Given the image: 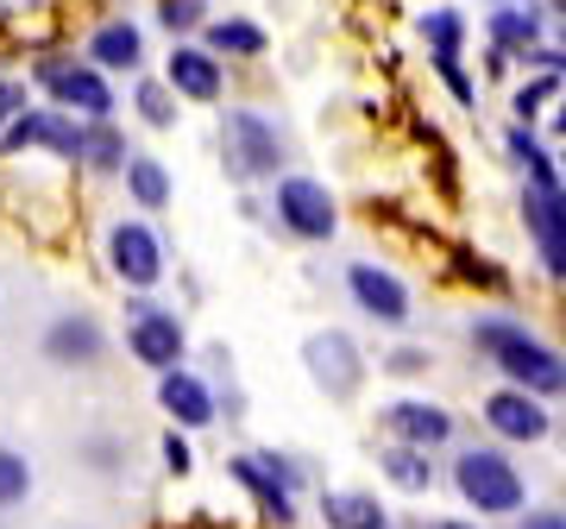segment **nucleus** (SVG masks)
<instances>
[{
  "instance_id": "nucleus-1",
  "label": "nucleus",
  "mask_w": 566,
  "mask_h": 529,
  "mask_svg": "<svg viewBox=\"0 0 566 529\" xmlns=\"http://www.w3.org/2000/svg\"><path fill=\"white\" fill-rule=\"evenodd\" d=\"M510 158H523V170H528V189H523L528 240H535V252H542L547 278L566 284V184H560V170H554V158L542 152V139H535L528 126L510 133Z\"/></svg>"
},
{
  "instance_id": "nucleus-2",
  "label": "nucleus",
  "mask_w": 566,
  "mask_h": 529,
  "mask_svg": "<svg viewBox=\"0 0 566 529\" xmlns=\"http://www.w3.org/2000/svg\"><path fill=\"white\" fill-rule=\"evenodd\" d=\"M472 341H479V353H485V360H497V366H504V378L516 391H528V397H560V391H566V360L547 341H535L528 328L485 315V322L472 328Z\"/></svg>"
},
{
  "instance_id": "nucleus-3",
  "label": "nucleus",
  "mask_w": 566,
  "mask_h": 529,
  "mask_svg": "<svg viewBox=\"0 0 566 529\" xmlns=\"http://www.w3.org/2000/svg\"><path fill=\"white\" fill-rule=\"evenodd\" d=\"M453 491H460L472 510H485V517L523 510V473L510 467L497 448H465L460 460H453Z\"/></svg>"
},
{
  "instance_id": "nucleus-4",
  "label": "nucleus",
  "mask_w": 566,
  "mask_h": 529,
  "mask_svg": "<svg viewBox=\"0 0 566 529\" xmlns=\"http://www.w3.org/2000/svg\"><path fill=\"white\" fill-rule=\"evenodd\" d=\"M221 152H227V177H240V184L277 177V164H283L277 126L264 121V114H252V107H233L221 121Z\"/></svg>"
},
{
  "instance_id": "nucleus-5",
  "label": "nucleus",
  "mask_w": 566,
  "mask_h": 529,
  "mask_svg": "<svg viewBox=\"0 0 566 529\" xmlns=\"http://www.w3.org/2000/svg\"><path fill=\"white\" fill-rule=\"evenodd\" d=\"M126 353L151 372H177L189 353V334L170 309H158L151 297H126Z\"/></svg>"
},
{
  "instance_id": "nucleus-6",
  "label": "nucleus",
  "mask_w": 566,
  "mask_h": 529,
  "mask_svg": "<svg viewBox=\"0 0 566 529\" xmlns=\"http://www.w3.org/2000/svg\"><path fill=\"white\" fill-rule=\"evenodd\" d=\"M32 76H39V89L51 95V102H57V107H76L82 121H107V114H114V89H107V76L95 70V63L44 58Z\"/></svg>"
},
{
  "instance_id": "nucleus-7",
  "label": "nucleus",
  "mask_w": 566,
  "mask_h": 529,
  "mask_svg": "<svg viewBox=\"0 0 566 529\" xmlns=\"http://www.w3.org/2000/svg\"><path fill=\"white\" fill-rule=\"evenodd\" d=\"M107 264L126 290H151L164 278V240L145 221H114L107 227Z\"/></svg>"
},
{
  "instance_id": "nucleus-8",
  "label": "nucleus",
  "mask_w": 566,
  "mask_h": 529,
  "mask_svg": "<svg viewBox=\"0 0 566 529\" xmlns=\"http://www.w3.org/2000/svg\"><path fill=\"white\" fill-rule=\"evenodd\" d=\"M277 221L290 227L296 240H334L340 215H334V196H327L315 177H283L277 184Z\"/></svg>"
},
{
  "instance_id": "nucleus-9",
  "label": "nucleus",
  "mask_w": 566,
  "mask_h": 529,
  "mask_svg": "<svg viewBox=\"0 0 566 529\" xmlns=\"http://www.w3.org/2000/svg\"><path fill=\"white\" fill-rule=\"evenodd\" d=\"M0 145H7V152L44 145V152H57V158H82V126L70 121V114H57V107H20V114L7 121V133H0Z\"/></svg>"
},
{
  "instance_id": "nucleus-10",
  "label": "nucleus",
  "mask_w": 566,
  "mask_h": 529,
  "mask_svg": "<svg viewBox=\"0 0 566 529\" xmlns=\"http://www.w3.org/2000/svg\"><path fill=\"white\" fill-rule=\"evenodd\" d=\"M227 473H233V479H240V486L252 491L277 523H296V498H290L296 473H290V460H277V454H240Z\"/></svg>"
},
{
  "instance_id": "nucleus-11",
  "label": "nucleus",
  "mask_w": 566,
  "mask_h": 529,
  "mask_svg": "<svg viewBox=\"0 0 566 529\" xmlns=\"http://www.w3.org/2000/svg\"><path fill=\"white\" fill-rule=\"evenodd\" d=\"M346 290H353V303L371 315V322H385V328H403L409 322V290L397 271H385V264H353L346 271Z\"/></svg>"
},
{
  "instance_id": "nucleus-12",
  "label": "nucleus",
  "mask_w": 566,
  "mask_h": 529,
  "mask_svg": "<svg viewBox=\"0 0 566 529\" xmlns=\"http://www.w3.org/2000/svg\"><path fill=\"white\" fill-rule=\"evenodd\" d=\"M303 360H308V372H315V385L334 391V397H353V391H359V378H365L359 346L346 341L340 328H327V334H308Z\"/></svg>"
},
{
  "instance_id": "nucleus-13",
  "label": "nucleus",
  "mask_w": 566,
  "mask_h": 529,
  "mask_svg": "<svg viewBox=\"0 0 566 529\" xmlns=\"http://www.w3.org/2000/svg\"><path fill=\"white\" fill-rule=\"evenodd\" d=\"M385 428L397 435V448H416V454H434L441 442H453V416L441 404H422V397L385 404Z\"/></svg>"
},
{
  "instance_id": "nucleus-14",
  "label": "nucleus",
  "mask_w": 566,
  "mask_h": 529,
  "mask_svg": "<svg viewBox=\"0 0 566 529\" xmlns=\"http://www.w3.org/2000/svg\"><path fill=\"white\" fill-rule=\"evenodd\" d=\"M107 353V334L95 315H82V309H70V315H57V322L44 328V360L51 366H95Z\"/></svg>"
},
{
  "instance_id": "nucleus-15",
  "label": "nucleus",
  "mask_w": 566,
  "mask_h": 529,
  "mask_svg": "<svg viewBox=\"0 0 566 529\" xmlns=\"http://www.w3.org/2000/svg\"><path fill=\"white\" fill-rule=\"evenodd\" d=\"M158 404H164V416H170V428H182V435H189V428H208L214 423V391L202 385V378H196V372H158Z\"/></svg>"
},
{
  "instance_id": "nucleus-16",
  "label": "nucleus",
  "mask_w": 566,
  "mask_h": 529,
  "mask_svg": "<svg viewBox=\"0 0 566 529\" xmlns=\"http://www.w3.org/2000/svg\"><path fill=\"white\" fill-rule=\"evenodd\" d=\"M485 423L497 428L504 442H542L547 428H554V423H547V404H542V397H528V391H516V385H510V391H491V397H485Z\"/></svg>"
},
{
  "instance_id": "nucleus-17",
  "label": "nucleus",
  "mask_w": 566,
  "mask_h": 529,
  "mask_svg": "<svg viewBox=\"0 0 566 529\" xmlns=\"http://www.w3.org/2000/svg\"><path fill=\"white\" fill-rule=\"evenodd\" d=\"M164 89L189 95V102H214L221 95V58H208L202 44H177L164 63Z\"/></svg>"
},
{
  "instance_id": "nucleus-18",
  "label": "nucleus",
  "mask_w": 566,
  "mask_h": 529,
  "mask_svg": "<svg viewBox=\"0 0 566 529\" xmlns=\"http://www.w3.org/2000/svg\"><path fill=\"white\" fill-rule=\"evenodd\" d=\"M139 58H145L139 25L133 20H107V25H95V39H88V58L82 63H95V70H139Z\"/></svg>"
},
{
  "instance_id": "nucleus-19",
  "label": "nucleus",
  "mask_w": 566,
  "mask_h": 529,
  "mask_svg": "<svg viewBox=\"0 0 566 529\" xmlns=\"http://www.w3.org/2000/svg\"><path fill=\"white\" fill-rule=\"evenodd\" d=\"M491 44H497V58H504V51H535V44H542V7L504 0V7L491 13Z\"/></svg>"
},
{
  "instance_id": "nucleus-20",
  "label": "nucleus",
  "mask_w": 566,
  "mask_h": 529,
  "mask_svg": "<svg viewBox=\"0 0 566 529\" xmlns=\"http://www.w3.org/2000/svg\"><path fill=\"white\" fill-rule=\"evenodd\" d=\"M327 529H385V505L371 491H322Z\"/></svg>"
},
{
  "instance_id": "nucleus-21",
  "label": "nucleus",
  "mask_w": 566,
  "mask_h": 529,
  "mask_svg": "<svg viewBox=\"0 0 566 529\" xmlns=\"http://www.w3.org/2000/svg\"><path fill=\"white\" fill-rule=\"evenodd\" d=\"M264 25L259 20H208V58H259Z\"/></svg>"
},
{
  "instance_id": "nucleus-22",
  "label": "nucleus",
  "mask_w": 566,
  "mask_h": 529,
  "mask_svg": "<svg viewBox=\"0 0 566 529\" xmlns=\"http://www.w3.org/2000/svg\"><path fill=\"white\" fill-rule=\"evenodd\" d=\"M126 189L139 208H164L170 203V170L158 158H126Z\"/></svg>"
},
{
  "instance_id": "nucleus-23",
  "label": "nucleus",
  "mask_w": 566,
  "mask_h": 529,
  "mask_svg": "<svg viewBox=\"0 0 566 529\" xmlns=\"http://www.w3.org/2000/svg\"><path fill=\"white\" fill-rule=\"evenodd\" d=\"M82 158L95 164V170H126L133 152H126V139L107 121H88V126H82Z\"/></svg>"
},
{
  "instance_id": "nucleus-24",
  "label": "nucleus",
  "mask_w": 566,
  "mask_h": 529,
  "mask_svg": "<svg viewBox=\"0 0 566 529\" xmlns=\"http://www.w3.org/2000/svg\"><path fill=\"white\" fill-rule=\"evenodd\" d=\"M32 498V460L20 448H0V510H13Z\"/></svg>"
},
{
  "instance_id": "nucleus-25",
  "label": "nucleus",
  "mask_w": 566,
  "mask_h": 529,
  "mask_svg": "<svg viewBox=\"0 0 566 529\" xmlns=\"http://www.w3.org/2000/svg\"><path fill=\"white\" fill-rule=\"evenodd\" d=\"M385 473H390L403 491H428V479H434L428 454H416V448H385Z\"/></svg>"
},
{
  "instance_id": "nucleus-26",
  "label": "nucleus",
  "mask_w": 566,
  "mask_h": 529,
  "mask_svg": "<svg viewBox=\"0 0 566 529\" xmlns=\"http://www.w3.org/2000/svg\"><path fill=\"white\" fill-rule=\"evenodd\" d=\"M422 39L434 44V58H460L465 20H460V13H453V7H441V13H428V20H422Z\"/></svg>"
},
{
  "instance_id": "nucleus-27",
  "label": "nucleus",
  "mask_w": 566,
  "mask_h": 529,
  "mask_svg": "<svg viewBox=\"0 0 566 529\" xmlns=\"http://www.w3.org/2000/svg\"><path fill=\"white\" fill-rule=\"evenodd\" d=\"M133 102H139V121L145 126H177V95H170L164 82H139V95H133Z\"/></svg>"
},
{
  "instance_id": "nucleus-28",
  "label": "nucleus",
  "mask_w": 566,
  "mask_h": 529,
  "mask_svg": "<svg viewBox=\"0 0 566 529\" xmlns=\"http://www.w3.org/2000/svg\"><path fill=\"white\" fill-rule=\"evenodd\" d=\"M158 20H164V32H177L182 39V32H196V25L208 20V7L202 0H158Z\"/></svg>"
},
{
  "instance_id": "nucleus-29",
  "label": "nucleus",
  "mask_w": 566,
  "mask_h": 529,
  "mask_svg": "<svg viewBox=\"0 0 566 529\" xmlns=\"http://www.w3.org/2000/svg\"><path fill=\"white\" fill-rule=\"evenodd\" d=\"M554 95H560V82H554V76L523 82V89H516V121H535V114H542V107L554 102Z\"/></svg>"
},
{
  "instance_id": "nucleus-30",
  "label": "nucleus",
  "mask_w": 566,
  "mask_h": 529,
  "mask_svg": "<svg viewBox=\"0 0 566 529\" xmlns=\"http://www.w3.org/2000/svg\"><path fill=\"white\" fill-rule=\"evenodd\" d=\"M164 473H177V479H182V473H189V467H196V454H189V442H182V428H170V435H164Z\"/></svg>"
},
{
  "instance_id": "nucleus-31",
  "label": "nucleus",
  "mask_w": 566,
  "mask_h": 529,
  "mask_svg": "<svg viewBox=\"0 0 566 529\" xmlns=\"http://www.w3.org/2000/svg\"><path fill=\"white\" fill-rule=\"evenodd\" d=\"M434 70H441V82L453 89V102H465V107H472V76L460 70V58H434Z\"/></svg>"
},
{
  "instance_id": "nucleus-32",
  "label": "nucleus",
  "mask_w": 566,
  "mask_h": 529,
  "mask_svg": "<svg viewBox=\"0 0 566 529\" xmlns=\"http://www.w3.org/2000/svg\"><path fill=\"white\" fill-rule=\"evenodd\" d=\"M20 102H25L20 82H0V121H13V114H20Z\"/></svg>"
},
{
  "instance_id": "nucleus-33",
  "label": "nucleus",
  "mask_w": 566,
  "mask_h": 529,
  "mask_svg": "<svg viewBox=\"0 0 566 529\" xmlns=\"http://www.w3.org/2000/svg\"><path fill=\"white\" fill-rule=\"evenodd\" d=\"M523 529H566V510H528Z\"/></svg>"
},
{
  "instance_id": "nucleus-34",
  "label": "nucleus",
  "mask_w": 566,
  "mask_h": 529,
  "mask_svg": "<svg viewBox=\"0 0 566 529\" xmlns=\"http://www.w3.org/2000/svg\"><path fill=\"white\" fill-rule=\"evenodd\" d=\"M390 366H397V372H422L428 360H422V353H416V346H403V353H390Z\"/></svg>"
},
{
  "instance_id": "nucleus-35",
  "label": "nucleus",
  "mask_w": 566,
  "mask_h": 529,
  "mask_svg": "<svg viewBox=\"0 0 566 529\" xmlns=\"http://www.w3.org/2000/svg\"><path fill=\"white\" fill-rule=\"evenodd\" d=\"M88 460H95V467H120V448H102V442H95V448H88Z\"/></svg>"
},
{
  "instance_id": "nucleus-36",
  "label": "nucleus",
  "mask_w": 566,
  "mask_h": 529,
  "mask_svg": "<svg viewBox=\"0 0 566 529\" xmlns=\"http://www.w3.org/2000/svg\"><path fill=\"white\" fill-rule=\"evenodd\" d=\"M535 63H554V70H566V51H535Z\"/></svg>"
},
{
  "instance_id": "nucleus-37",
  "label": "nucleus",
  "mask_w": 566,
  "mask_h": 529,
  "mask_svg": "<svg viewBox=\"0 0 566 529\" xmlns=\"http://www.w3.org/2000/svg\"><path fill=\"white\" fill-rule=\"evenodd\" d=\"M554 133L566 139V95H560V107H554Z\"/></svg>"
},
{
  "instance_id": "nucleus-38",
  "label": "nucleus",
  "mask_w": 566,
  "mask_h": 529,
  "mask_svg": "<svg viewBox=\"0 0 566 529\" xmlns=\"http://www.w3.org/2000/svg\"><path fill=\"white\" fill-rule=\"evenodd\" d=\"M434 529H479V523H434Z\"/></svg>"
}]
</instances>
